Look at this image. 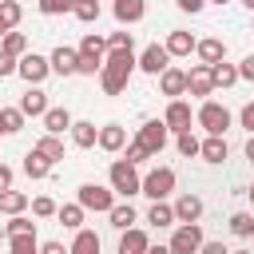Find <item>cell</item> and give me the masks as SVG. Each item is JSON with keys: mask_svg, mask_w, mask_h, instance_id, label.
Segmentation results:
<instances>
[{"mask_svg": "<svg viewBox=\"0 0 254 254\" xmlns=\"http://www.w3.org/2000/svg\"><path fill=\"white\" fill-rule=\"evenodd\" d=\"M131 71H135V48H107L103 67H99V87L107 95H119V91H127Z\"/></svg>", "mask_w": 254, "mask_h": 254, "instance_id": "6da1fadb", "label": "cell"}, {"mask_svg": "<svg viewBox=\"0 0 254 254\" xmlns=\"http://www.w3.org/2000/svg\"><path fill=\"white\" fill-rule=\"evenodd\" d=\"M107 183H111V190L115 194H123V198H131V194H139V187H143V175L127 163V159H115L111 167H107Z\"/></svg>", "mask_w": 254, "mask_h": 254, "instance_id": "7a4b0ae2", "label": "cell"}, {"mask_svg": "<svg viewBox=\"0 0 254 254\" xmlns=\"http://www.w3.org/2000/svg\"><path fill=\"white\" fill-rule=\"evenodd\" d=\"M75 202H79L83 210L107 214V210L115 206V190H111V187H99V183H83V187L75 190Z\"/></svg>", "mask_w": 254, "mask_h": 254, "instance_id": "3957f363", "label": "cell"}, {"mask_svg": "<svg viewBox=\"0 0 254 254\" xmlns=\"http://www.w3.org/2000/svg\"><path fill=\"white\" fill-rule=\"evenodd\" d=\"M194 119H198V127L206 135H226V127H230V111L222 103H214V99H202V107L194 111Z\"/></svg>", "mask_w": 254, "mask_h": 254, "instance_id": "277c9868", "label": "cell"}, {"mask_svg": "<svg viewBox=\"0 0 254 254\" xmlns=\"http://www.w3.org/2000/svg\"><path fill=\"white\" fill-rule=\"evenodd\" d=\"M171 190H175V171H171V167H155V171H147V175H143L139 194H147L151 202H163Z\"/></svg>", "mask_w": 254, "mask_h": 254, "instance_id": "5b68a950", "label": "cell"}, {"mask_svg": "<svg viewBox=\"0 0 254 254\" xmlns=\"http://www.w3.org/2000/svg\"><path fill=\"white\" fill-rule=\"evenodd\" d=\"M202 242H206V238H202V226H198V222H179L175 234H171V242H167V250H171V254H198Z\"/></svg>", "mask_w": 254, "mask_h": 254, "instance_id": "8992f818", "label": "cell"}, {"mask_svg": "<svg viewBox=\"0 0 254 254\" xmlns=\"http://www.w3.org/2000/svg\"><path fill=\"white\" fill-rule=\"evenodd\" d=\"M16 75H20L28 87H40V83L52 75V64H48V56L28 52V56H20V64H16Z\"/></svg>", "mask_w": 254, "mask_h": 254, "instance_id": "52a82bcc", "label": "cell"}, {"mask_svg": "<svg viewBox=\"0 0 254 254\" xmlns=\"http://www.w3.org/2000/svg\"><path fill=\"white\" fill-rule=\"evenodd\" d=\"M135 143L147 151V159H151V155H159V151L167 147V123H163V119H147V123L139 127Z\"/></svg>", "mask_w": 254, "mask_h": 254, "instance_id": "ba28073f", "label": "cell"}, {"mask_svg": "<svg viewBox=\"0 0 254 254\" xmlns=\"http://www.w3.org/2000/svg\"><path fill=\"white\" fill-rule=\"evenodd\" d=\"M135 67H139V71H147V75H163V71L171 67V56H167V48H163V44H147V48L135 56Z\"/></svg>", "mask_w": 254, "mask_h": 254, "instance_id": "9c48e42d", "label": "cell"}, {"mask_svg": "<svg viewBox=\"0 0 254 254\" xmlns=\"http://www.w3.org/2000/svg\"><path fill=\"white\" fill-rule=\"evenodd\" d=\"M190 119H194V115H190V103H187V99H171L167 111H163V123H167V131H175V135H179V131H190Z\"/></svg>", "mask_w": 254, "mask_h": 254, "instance_id": "30bf717a", "label": "cell"}, {"mask_svg": "<svg viewBox=\"0 0 254 254\" xmlns=\"http://www.w3.org/2000/svg\"><path fill=\"white\" fill-rule=\"evenodd\" d=\"M16 107H20V115H24V119H28V115H32V119H44V111H48L52 103H48V91H44V87H28V91L20 95V103H16Z\"/></svg>", "mask_w": 254, "mask_h": 254, "instance_id": "8fae6325", "label": "cell"}, {"mask_svg": "<svg viewBox=\"0 0 254 254\" xmlns=\"http://www.w3.org/2000/svg\"><path fill=\"white\" fill-rule=\"evenodd\" d=\"M187 91H190V95H198V99H206V95L214 91V75H210V67H206V64H194V67L187 71Z\"/></svg>", "mask_w": 254, "mask_h": 254, "instance_id": "7c38bea8", "label": "cell"}, {"mask_svg": "<svg viewBox=\"0 0 254 254\" xmlns=\"http://www.w3.org/2000/svg\"><path fill=\"white\" fill-rule=\"evenodd\" d=\"M95 147H99V151H107V155H115V151H123V147H127V131H123L119 123H103V127H99Z\"/></svg>", "mask_w": 254, "mask_h": 254, "instance_id": "4fadbf2b", "label": "cell"}, {"mask_svg": "<svg viewBox=\"0 0 254 254\" xmlns=\"http://www.w3.org/2000/svg\"><path fill=\"white\" fill-rule=\"evenodd\" d=\"M194 44H198V40H194L190 32L175 28V32H167V44H163V48H167V56H171V60H183V56H190V52H194Z\"/></svg>", "mask_w": 254, "mask_h": 254, "instance_id": "5bb4252c", "label": "cell"}, {"mask_svg": "<svg viewBox=\"0 0 254 254\" xmlns=\"http://www.w3.org/2000/svg\"><path fill=\"white\" fill-rule=\"evenodd\" d=\"M48 64H52V71H56V75H75L79 52H75V48H67V44H60V48L48 56Z\"/></svg>", "mask_w": 254, "mask_h": 254, "instance_id": "9a60e30c", "label": "cell"}, {"mask_svg": "<svg viewBox=\"0 0 254 254\" xmlns=\"http://www.w3.org/2000/svg\"><path fill=\"white\" fill-rule=\"evenodd\" d=\"M198 218H202V198L190 194V190L179 194L175 198V222H198Z\"/></svg>", "mask_w": 254, "mask_h": 254, "instance_id": "2e32d148", "label": "cell"}, {"mask_svg": "<svg viewBox=\"0 0 254 254\" xmlns=\"http://www.w3.org/2000/svg\"><path fill=\"white\" fill-rule=\"evenodd\" d=\"M111 12H115V20L127 28V24H139V20L147 16V0H115Z\"/></svg>", "mask_w": 254, "mask_h": 254, "instance_id": "e0dca14e", "label": "cell"}, {"mask_svg": "<svg viewBox=\"0 0 254 254\" xmlns=\"http://www.w3.org/2000/svg\"><path fill=\"white\" fill-rule=\"evenodd\" d=\"M159 91L171 95V99L187 95V71H183V67H167V71L159 75Z\"/></svg>", "mask_w": 254, "mask_h": 254, "instance_id": "ac0fdd59", "label": "cell"}, {"mask_svg": "<svg viewBox=\"0 0 254 254\" xmlns=\"http://www.w3.org/2000/svg\"><path fill=\"white\" fill-rule=\"evenodd\" d=\"M147 246H151L147 230L131 226V230H123V234H119V250H115V254H147Z\"/></svg>", "mask_w": 254, "mask_h": 254, "instance_id": "d6986e66", "label": "cell"}, {"mask_svg": "<svg viewBox=\"0 0 254 254\" xmlns=\"http://www.w3.org/2000/svg\"><path fill=\"white\" fill-rule=\"evenodd\" d=\"M194 56H198L206 67H214V64H222V60H226V44H222V40H214V36H210V40H198V44H194Z\"/></svg>", "mask_w": 254, "mask_h": 254, "instance_id": "ffe728a7", "label": "cell"}, {"mask_svg": "<svg viewBox=\"0 0 254 254\" xmlns=\"http://www.w3.org/2000/svg\"><path fill=\"white\" fill-rule=\"evenodd\" d=\"M71 123H75V119H71L67 107H48V111H44V131H48V135H64V131H71Z\"/></svg>", "mask_w": 254, "mask_h": 254, "instance_id": "44dd1931", "label": "cell"}, {"mask_svg": "<svg viewBox=\"0 0 254 254\" xmlns=\"http://www.w3.org/2000/svg\"><path fill=\"white\" fill-rule=\"evenodd\" d=\"M95 139H99V127H95L91 119H75V123H71V143H75L79 151L95 147Z\"/></svg>", "mask_w": 254, "mask_h": 254, "instance_id": "7402d4cb", "label": "cell"}, {"mask_svg": "<svg viewBox=\"0 0 254 254\" xmlns=\"http://www.w3.org/2000/svg\"><path fill=\"white\" fill-rule=\"evenodd\" d=\"M198 155H202L206 163H226L230 147H226V139H222V135H206V139L198 143Z\"/></svg>", "mask_w": 254, "mask_h": 254, "instance_id": "603a6c76", "label": "cell"}, {"mask_svg": "<svg viewBox=\"0 0 254 254\" xmlns=\"http://www.w3.org/2000/svg\"><path fill=\"white\" fill-rule=\"evenodd\" d=\"M20 20H24V8H20L16 0H0V40H4L8 32H16Z\"/></svg>", "mask_w": 254, "mask_h": 254, "instance_id": "cb8c5ba5", "label": "cell"}, {"mask_svg": "<svg viewBox=\"0 0 254 254\" xmlns=\"http://www.w3.org/2000/svg\"><path fill=\"white\" fill-rule=\"evenodd\" d=\"M107 218H111V226L123 234V230H131V226H135V218H139V214H135V206H131V202H115V206L107 210Z\"/></svg>", "mask_w": 254, "mask_h": 254, "instance_id": "d4e9b609", "label": "cell"}, {"mask_svg": "<svg viewBox=\"0 0 254 254\" xmlns=\"http://www.w3.org/2000/svg\"><path fill=\"white\" fill-rule=\"evenodd\" d=\"M24 175H28V179H48V175H52V163L32 147V151L24 155Z\"/></svg>", "mask_w": 254, "mask_h": 254, "instance_id": "484cf974", "label": "cell"}, {"mask_svg": "<svg viewBox=\"0 0 254 254\" xmlns=\"http://www.w3.org/2000/svg\"><path fill=\"white\" fill-rule=\"evenodd\" d=\"M28 210V194L24 190H0V214H24Z\"/></svg>", "mask_w": 254, "mask_h": 254, "instance_id": "4316f807", "label": "cell"}, {"mask_svg": "<svg viewBox=\"0 0 254 254\" xmlns=\"http://www.w3.org/2000/svg\"><path fill=\"white\" fill-rule=\"evenodd\" d=\"M75 52H79V56H95V60H103V56H107V40H103L99 32H83V40H79Z\"/></svg>", "mask_w": 254, "mask_h": 254, "instance_id": "83f0119b", "label": "cell"}, {"mask_svg": "<svg viewBox=\"0 0 254 254\" xmlns=\"http://www.w3.org/2000/svg\"><path fill=\"white\" fill-rule=\"evenodd\" d=\"M83 214H87V210H83L79 202H64V206L56 210V218H60L67 230H83Z\"/></svg>", "mask_w": 254, "mask_h": 254, "instance_id": "f1b7e54d", "label": "cell"}, {"mask_svg": "<svg viewBox=\"0 0 254 254\" xmlns=\"http://www.w3.org/2000/svg\"><path fill=\"white\" fill-rule=\"evenodd\" d=\"M67 254H99V234L95 230H75V242L67 246Z\"/></svg>", "mask_w": 254, "mask_h": 254, "instance_id": "f546056e", "label": "cell"}, {"mask_svg": "<svg viewBox=\"0 0 254 254\" xmlns=\"http://www.w3.org/2000/svg\"><path fill=\"white\" fill-rule=\"evenodd\" d=\"M0 52H4V56H12V60L28 56V36H24V32H8V36L0 40Z\"/></svg>", "mask_w": 254, "mask_h": 254, "instance_id": "4dcf8cb0", "label": "cell"}, {"mask_svg": "<svg viewBox=\"0 0 254 254\" xmlns=\"http://www.w3.org/2000/svg\"><path fill=\"white\" fill-rule=\"evenodd\" d=\"M147 222L151 226H175V206L171 202H151V210H147Z\"/></svg>", "mask_w": 254, "mask_h": 254, "instance_id": "1f68e13d", "label": "cell"}, {"mask_svg": "<svg viewBox=\"0 0 254 254\" xmlns=\"http://www.w3.org/2000/svg\"><path fill=\"white\" fill-rule=\"evenodd\" d=\"M8 254H40L36 230H32V234H12V238H8Z\"/></svg>", "mask_w": 254, "mask_h": 254, "instance_id": "d6a6232c", "label": "cell"}, {"mask_svg": "<svg viewBox=\"0 0 254 254\" xmlns=\"http://www.w3.org/2000/svg\"><path fill=\"white\" fill-rule=\"evenodd\" d=\"M210 75H214V87H234L238 83V64H226L222 60V64L210 67Z\"/></svg>", "mask_w": 254, "mask_h": 254, "instance_id": "836d02e7", "label": "cell"}, {"mask_svg": "<svg viewBox=\"0 0 254 254\" xmlns=\"http://www.w3.org/2000/svg\"><path fill=\"white\" fill-rule=\"evenodd\" d=\"M36 151H40V155H44V159H48L52 167H56V163L64 159V143H60V135H44V139L36 143Z\"/></svg>", "mask_w": 254, "mask_h": 254, "instance_id": "e575fe53", "label": "cell"}, {"mask_svg": "<svg viewBox=\"0 0 254 254\" xmlns=\"http://www.w3.org/2000/svg\"><path fill=\"white\" fill-rule=\"evenodd\" d=\"M230 234H238V238H250V234H254V214H246V210H234V214H230Z\"/></svg>", "mask_w": 254, "mask_h": 254, "instance_id": "d590c367", "label": "cell"}, {"mask_svg": "<svg viewBox=\"0 0 254 254\" xmlns=\"http://www.w3.org/2000/svg\"><path fill=\"white\" fill-rule=\"evenodd\" d=\"M71 16H75L79 24H95V20H99V0H75Z\"/></svg>", "mask_w": 254, "mask_h": 254, "instance_id": "8d00e7d4", "label": "cell"}, {"mask_svg": "<svg viewBox=\"0 0 254 254\" xmlns=\"http://www.w3.org/2000/svg\"><path fill=\"white\" fill-rule=\"evenodd\" d=\"M0 127H4V135H16V131L24 127V115H20V107H0Z\"/></svg>", "mask_w": 254, "mask_h": 254, "instance_id": "74e56055", "label": "cell"}, {"mask_svg": "<svg viewBox=\"0 0 254 254\" xmlns=\"http://www.w3.org/2000/svg\"><path fill=\"white\" fill-rule=\"evenodd\" d=\"M175 147H179V155H198V139H194V131H179L175 135Z\"/></svg>", "mask_w": 254, "mask_h": 254, "instance_id": "f35d334b", "label": "cell"}, {"mask_svg": "<svg viewBox=\"0 0 254 254\" xmlns=\"http://www.w3.org/2000/svg\"><path fill=\"white\" fill-rule=\"evenodd\" d=\"M56 210H60L56 198H48V194H36V198H32V214H36V218H52Z\"/></svg>", "mask_w": 254, "mask_h": 254, "instance_id": "ab89813d", "label": "cell"}, {"mask_svg": "<svg viewBox=\"0 0 254 254\" xmlns=\"http://www.w3.org/2000/svg\"><path fill=\"white\" fill-rule=\"evenodd\" d=\"M32 230H36V222H32V218H24V214H12V218H8V226H4V234H8V238H12V234H32Z\"/></svg>", "mask_w": 254, "mask_h": 254, "instance_id": "60d3db41", "label": "cell"}, {"mask_svg": "<svg viewBox=\"0 0 254 254\" xmlns=\"http://www.w3.org/2000/svg\"><path fill=\"white\" fill-rule=\"evenodd\" d=\"M71 8H75V0H40V12L44 16H64Z\"/></svg>", "mask_w": 254, "mask_h": 254, "instance_id": "b9f144b4", "label": "cell"}, {"mask_svg": "<svg viewBox=\"0 0 254 254\" xmlns=\"http://www.w3.org/2000/svg\"><path fill=\"white\" fill-rule=\"evenodd\" d=\"M103 67V60H95V56H79V64H75V75H95Z\"/></svg>", "mask_w": 254, "mask_h": 254, "instance_id": "7bdbcfd3", "label": "cell"}, {"mask_svg": "<svg viewBox=\"0 0 254 254\" xmlns=\"http://www.w3.org/2000/svg\"><path fill=\"white\" fill-rule=\"evenodd\" d=\"M107 48H135V36L131 32H111L107 36Z\"/></svg>", "mask_w": 254, "mask_h": 254, "instance_id": "ee69618b", "label": "cell"}, {"mask_svg": "<svg viewBox=\"0 0 254 254\" xmlns=\"http://www.w3.org/2000/svg\"><path fill=\"white\" fill-rule=\"evenodd\" d=\"M123 159H127V163H131V167H139V163H143V159H147V151H143V147H139V143H135V139H131V143H127V151H123Z\"/></svg>", "mask_w": 254, "mask_h": 254, "instance_id": "f6af8a7d", "label": "cell"}, {"mask_svg": "<svg viewBox=\"0 0 254 254\" xmlns=\"http://www.w3.org/2000/svg\"><path fill=\"white\" fill-rule=\"evenodd\" d=\"M238 123H242V127H246V131L254 135V99H250V103H246V107L238 111Z\"/></svg>", "mask_w": 254, "mask_h": 254, "instance_id": "bcb514c9", "label": "cell"}, {"mask_svg": "<svg viewBox=\"0 0 254 254\" xmlns=\"http://www.w3.org/2000/svg\"><path fill=\"white\" fill-rule=\"evenodd\" d=\"M16 64H20V60H12V56H4V52H0V79L16 75Z\"/></svg>", "mask_w": 254, "mask_h": 254, "instance_id": "7dc6e473", "label": "cell"}, {"mask_svg": "<svg viewBox=\"0 0 254 254\" xmlns=\"http://www.w3.org/2000/svg\"><path fill=\"white\" fill-rule=\"evenodd\" d=\"M238 79H250V83H254V56H246V60L238 64Z\"/></svg>", "mask_w": 254, "mask_h": 254, "instance_id": "c3c4849f", "label": "cell"}, {"mask_svg": "<svg viewBox=\"0 0 254 254\" xmlns=\"http://www.w3.org/2000/svg\"><path fill=\"white\" fill-rule=\"evenodd\" d=\"M198 254H230V246H226V242H202Z\"/></svg>", "mask_w": 254, "mask_h": 254, "instance_id": "681fc988", "label": "cell"}, {"mask_svg": "<svg viewBox=\"0 0 254 254\" xmlns=\"http://www.w3.org/2000/svg\"><path fill=\"white\" fill-rule=\"evenodd\" d=\"M175 4H179L183 12H190V16H198V12L206 8V0H175Z\"/></svg>", "mask_w": 254, "mask_h": 254, "instance_id": "f907efd6", "label": "cell"}, {"mask_svg": "<svg viewBox=\"0 0 254 254\" xmlns=\"http://www.w3.org/2000/svg\"><path fill=\"white\" fill-rule=\"evenodd\" d=\"M0 190H12V167L0 163Z\"/></svg>", "mask_w": 254, "mask_h": 254, "instance_id": "816d5d0a", "label": "cell"}, {"mask_svg": "<svg viewBox=\"0 0 254 254\" xmlns=\"http://www.w3.org/2000/svg\"><path fill=\"white\" fill-rule=\"evenodd\" d=\"M40 254H67L64 242H40Z\"/></svg>", "mask_w": 254, "mask_h": 254, "instance_id": "f5cc1de1", "label": "cell"}, {"mask_svg": "<svg viewBox=\"0 0 254 254\" xmlns=\"http://www.w3.org/2000/svg\"><path fill=\"white\" fill-rule=\"evenodd\" d=\"M246 159H250V163H254V135H250V139H246Z\"/></svg>", "mask_w": 254, "mask_h": 254, "instance_id": "db71d44e", "label": "cell"}, {"mask_svg": "<svg viewBox=\"0 0 254 254\" xmlns=\"http://www.w3.org/2000/svg\"><path fill=\"white\" fill-rule=\"evenodd\" d=\"M147 254H171L167 246H147Z\"/></svg>", "mask_w": 254, "mask_h": 254, "instance_id": "11a10c76", "label": "cell"}, {"mask_svg": "<svg viewBox=\"0 0 254 254\" xmlns=\"http://www.w3.org/2000/svg\"><path fill=\"white\" fill-rule=\"evenodd\" d=\"M242 4H246V8H250V12H254V0H242Z\"/></svg>", "mask_w": 254, "mask_h": 254, "instance_id": "9f6ffc18", "label": "cell"}, {"mask_svg": "<svg viewBox=\"0 0 254 254\" xmlns=\"http://www.w3.org/2000/svg\"><path fill=\"white\" fill-rule=\"evenodd\" d=\"M206 4H230V0H206Z\"/></svg>", "mask_w": 254, "mask_h": 254, "instance_id": "6f0895ef", "label": "cell"}, {"mask_svg": "<svg viewBox=\"0 0 254 254\" xmlns=\"http://www.w3.org/2000/svg\"><path fill=\"white\" fill-rule=\"evenodd\" d=\"M0 242H8V234H4V226H0Z\"/></svg>", "mask_w": 254, "mask_h": 254, "instance_id": "680465c9", "label": "cell"}, {"mask_svg": "<svg viewBox=\"0 0 254 254\" xmlns=\"http://www.w3.org/2000/svg\"><path fill=\"white\" fill-rule=\"evenodd\" d=\"M230 254H254V250H230Z\"/></svg>", "mask_w": 254, "mask_h": 254, "instance_id": "91938a15", "label": "cell"}, {"mask_svg": "<svg viewBox=\"0 0 254 254\" xmlns=\"http://www.w3.org/2000/svg\"><path fill=\"white\" fill-rule=\"evenodd\" d=\"M246 194H250V202H254V183H250V190H246Z\"/></svg>", "mask_w": 254, "mask_h": 254, "instance_id": "94428289", "label": "cell"}, {"mask_svg": "<svg viewBox=\"0 0 254 254\" xmlns=\"http://www.w3.org/2000/svg\"><path fill=\"white\" fill-rule=\"evenodd\" d=\"M0 135H4V127H0Z\"/></svg>", "mask_w": 254, "mask_h": 254, "instance_id": "6125c7cd", "label": "cell"}, {"mask_svg": "<svg viewBox=\"0 0 254 254\" xmlns=\"http://www.w3.org/2000/svg\"><path fill=\"white\" fill-rule=\"evenodd\" d=\"M250 238H254V234H250Z\"/></svg>", "mask_w": 254, "mask_h": 254, "instance_id": "be15d7a7", "label": "cell"}]
</instances>
